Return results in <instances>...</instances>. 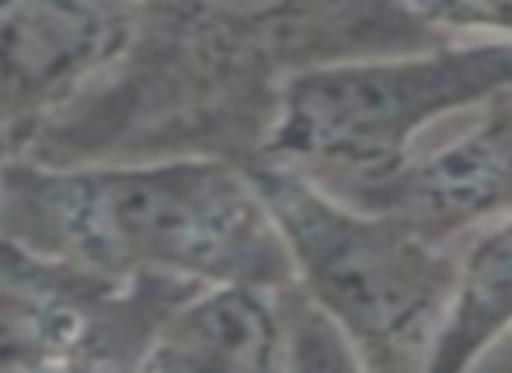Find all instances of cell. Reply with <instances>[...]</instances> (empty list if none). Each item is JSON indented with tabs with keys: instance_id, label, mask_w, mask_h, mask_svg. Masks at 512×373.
<instances>
[{
	"instance_id": "1",
	"label": "cell",
	"mask_w": 512,
	"mask_h": 373,
	"mask_svg": "<svg viewBox=\"0 0 512 373\" xmlns=\"http://www.w3.org/2000/svg\"><path fill=\"white\" fill-rule=\"evenodd\" d=\"M443 42L408 0H129L126 39L21 150L49 164L262 157L279 88L317 63Z\"/></svg>"
},
{
	"instance_id": "2",
	"label": "cell",
	"mask_w": 512,
	"mask_h": 373,
	"mask_svg": "<svg viewBox=\"0 0 512 373\" xmlns=\"http://www.w3.org/2000/svg\"><path fill=\"white\" fill-rule=\"evenodd\" d=\"M0 238L102 279H293L248 168L206 154L77 164L11 154L0 171Z\"/></svg>"
},
{
	"instance_id": "3",
	"label": "cell",
	"mask_w": 512,
	"mask_h": 373,
	"mask_svg": "<svg viewBox=\"0 0 512 373\" xmlns=\"http://www.w3.org/2000/svg\"><path fill=\"white\" fill-rule=\"evenodd\" d=\"M283 238L290 276L342 328L359 370H425L457 251L405 217L342 199L290 164H244Z\"/></svg>"
},
{
	"instance_id": "4",
	"label": "cell",
	"mask_w": 512,
	"mask_h": 373,
	"mask_svg": "<svg viewBox=\"0 0 512 373\" xmlns=\"http://www.w3.org/2000/svg\"><path fill=\"white\" fill-rule=\"evenodd\" d=\"M509 84L512 42L499 39L317 63L283 81L262 157L317 182L380 175L408 161L432 123L474 112Z\"/></svg>"
},
{
	"instance_id": "5",
	"label": "cell",
	"mask_w": 512,
	"mask_h": 373,
	"mask_svg": "<svg viewBox=\"0 0 512 373\" xmlns=\"http://www.w3.org/2000/svg\"><path fill=\"white\" fill-rule=\"evenodd\" d=\"M185 290L192 283L91 276L0 238V370H140Z\"/></svg>"
},
{
	"instance_id": "6",
	"label": "cell",
	"mask_w": 512,
	"mask_h": 373,
	"mask_svg": "<svg viewBox=\"0 0 512 373\" xmlns=\"http://www.w3.org/2000/svg\"><path fill=\"white\" fill-rule=\"evenodd\" d=\"M129 0H0V143L14 154L91 88L126 39Z\"/></svg>"
},
{
	"instance_id": "7",
	"label": "cell",
	"mask_w": 512,
	"mask_h": 373,
	"mask_svg": "<svg viewBox=\"0 0 512 373\" xmlns=\"http://www.w3.org/2000/svg\"><path fill=\"white\" fill-rule=\"evenodd\" d=\"M474 123L432 154L366 178L321 182L342 199L405 217L439 245L512 213V84L478 105Z\"/></svg>"
},
{
	"instance_id": "8",
	"label": "cell",
	"mask_w": 512,
	"mask_h": 373,
	"mask_svg": "<svg viewBox=\"0 0 512 373\" xmlns=\"http://www.w3.org/2000/svg\"><path fill=\"white\" fill-rule=\"evenodd\" d=\"M140 370H283L279 286L203 283L161 318Z\"/></svg>"
},
{
	"instance_id": "9",
	"label": "cell",
	"mask_w": 512,
	"mask_h": 373,
	"mask_svg": "<svg viewBox=\"0 0 512 373\" xmlns=\"http://www.w3.org/2000/svg\"><path fill=\"white\" fill-rule=\"evenodd\" d=\"M512 332V213L467 234L425 370H471Z\"/></svg>"
},
{
	"instance_id": "10",
	"label": "cell",
	"mask_w": 512,
	"mask_h": 373,
	"mask_svg": "<svg viewBox=\"0 0 512 373\" xmlns=\"http://www.w3.org/2000/svg\"><path fill=\"white\" fill-rule=\"evenodd\" d=\"M279 314H283V370H359L342 328L293 279L279 286Z\"/></svg>"
},
{
	"instance_id": "11",
	"label": "cell",
	"mask_w": 512,
	"mask_h": 373,
	"mask_svg": "<svg viewBox=\"0 0 512 373\" xmlns=\"http://www.w3.org/2000/svg\"><path fill=\"white\" fill-rule=\"evenodd\" d=\"M415 18L436 35L512 42V0H408Z\"/></svg>"
},
{
	"instance_id": "12",
	"label": "cell",
	"mask_w": 512,
	"mask_h": 373,
	"mask_svg": "<svg viewBox=\"0 0 512 373\" xmlns=\"http://www.w3.org/2000/svg\"><path fill=\"white\" fill-rule=\"evenodd\" d=\"M14 154V150L11 147H4V143H0V171H4V161H7V157H11Z\"/></svg>"
}]
</instances>
